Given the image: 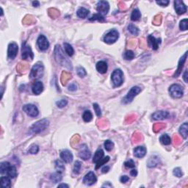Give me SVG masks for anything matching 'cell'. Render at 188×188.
Here are the masks:
<instances>
[{
  "label": "cell",
  "mask_w": 188,
  "mask_h": 188,
  "mask_svg": "<svg viewBox=\"0 0 188 188\" xmlns=\"http://www.w3.org/2000/svg\"><path fill=\"white\" fill-rule=\"evenodd\" d=\"M169 116V112L167 111H157L151 115V117L154 120L158 121V120H163V119H167Z\"/></svg>",
  "instance_id": "d6986e66"
},
{
  "label": "cell",
  "mask_w": 188,
  "mask_h": 188,
  "mask_svg": "<svg viewBox=\"0 0 188 188\" xmlns=\"http://www.w3.org/2000/svg\"><path fill=\"white\" fill-rule=\"evenodd\" d=\"M55 169L57 170V172H59L60 174H62L63 172L65 170V166L64 163L62 162L61 160H57L55 161Z\"/></svg>",
  "instance_id": "d6a6232c"
},
{
  "label": "cell",
  "mask_w": 188,
  "mask_h": 188,
  "mask_svg": "<svg viewBox=\"0 0 188 188\" xmlns=\"http://www.w3.org/2000/svg\"><path fill=\"white\" fill-rule=\"evenodd\" d=\"M148 45L151 47V49L154 50H157V49H158L159 46L161 44V39L155 38L154 36L150 35L148 37Z\"/></svg>",
  "instance_id": "e0dca14e"
},
{
  "label": "cell",
  "mask_w": 188,
  "mask_h": 188,
  "mask_svg": "<svg viewBox=\"0 0 188 188\" xmlns=\"http://www.w3.org/2000/svg\"><path fill=\"white\" fill-rule=\"evenodd\" d=\"M156 2H157V5H160V6L162 7H166L169 3H170V2H169L168 0H161V1H157Z\"/></svg>",
  "instance_id": "c3c4849f"
},
{
  "label": "cell",
  "mask_w": 188,
  "mask_h": 188,
  "mask_svg": "<svg viewBox=\"0 0 188 188\" xmlns=\"http://www.w3.org/2000/svg\"><path fill=\"white\" fill-rule=\"evenodd\" d=\"M187 129H188V125H187V123H183V124L179 128V133L180 135H182V138H184V139H187Z\"/></svg>",
  "instance_id": "4316f807"
},
{
  "label": "cell",
  "mask_w": 188,
  "mask_h": 188,
  "mask_svg": "<svg viewBox=\"0 0 188 188\" xmlns=\"http://www.w3.org/2000/svg\"><path fill=\"white\" fill-rule=\"evenodd\" d=\"M130 174H131V176L135 177L138 175V171H137L136 169H133V170H131V171H130Z\"/></svg>",
  "instance_id": "f5cc1de1"
},
{
  "label": "cell",
  "mask_w": 188,
  "mask_h": 188,
  "mask_svg": "<svg viewBox=\"0 0 188 188\" xmlns=\"http://www.w3.org/2000/svg\"><path fill=\"white\" fill-rule=\"evenodd\" d=\"M21 57L23 60H33L34 58V54H33L30 46L27 45V43L24 42L22 44L21 48Z\"/></svg>",
  "instance_id": "52a82bcc"
},
{
  "label": "cell",
  "mask_w": 188,
  "mask_h": 188,
  "mask_svg": "<svg viewBox=\"0 0 188 188\" xmlns=\"http://www.w3.org/2000/svg\"><path fill=\"white\" fill-rule=\"evenodd\" d=\"M173 174L175 176L178 177V178H181V177L183 176V172L182 171L181 168H176L174 169V171H173Z\"/></svg>",
  "instance_id": "bcb514c9"
},
{
  "label": "cell",
  "mask_w": 188,
  "mask_h": 188,
  "mask_svg": "<svg viewBox=\"0 0 188 188\" xmlns=\"http://www.w3.org/2000/svg\"><path fill=\"white\" fill-rule=\"evenodd\" d=\"M146 154V148L144 146H138L134 149V155L135 157L142 158Z\"/></svg>",
  "instance_id": "603a6c76"
},
{
  "label": "cell",
  "mask_w": 188,
  "mask_h": 188,
  "mask_svg": "<svg viewBox=\"0 0 188 188\" xmlns=\"http://www.w3.org/2000/svg\"><path fill=\"white\" fill-rule=\"evenodd\" d=\"M83 120L85 122H90L93 119V115L90 110H85L82 115Z\"/></svg>",
  "instance_id": "836d02e7"
},
{
  "label": "cell",
  "mask_w": 188,
  "mask_h": 188,
  "mask_svg": "<svg viewBox=\"0 0 188 188\" xmlns=\"http://www.w3.org/2000/svg\"><path fill=\"white\" fill-rule=\"evenodd\" d=\"M23 110L26 114L30 117H37L39 114L37 107L35 105L32 104H25L23 107Z\"/></svg>",
  "instance_id": "30bf717a"
},
{
  "label": "cell",
  "mask_w": 188,
  "mask_h": 188,
  "mask_svg": "<svg viewBox=\"0 0 188 188\" xmlns=\"http://www.w3.org/2000/svg\"><path fill=\"white\" fill-rule=\"evenodd\" d=\"M135 53L131 50L126 51L123 54V58L127 60H131L135 58Z\"/></svg>",
  "instance_id": "e575fe53"
},
{
  "label": "cell",
  "mask_w": 188,
  "mask_h": 188,
  "mask_svg": "<svg viewBox=\"0 0 188 188\" xmlns=\"http://www.w3.org/2000/svg\"><path fill=\"white\" fill-rule=\"evenodd\" d=\"M187 52H185L184 56H182V57H181V59H180L179 62H178V69H177L176 72L174 75V77H178V76L180 75V74H181V72H182V68H183L184 67V64H185V61H186L187 60Z\"/></svg>",
  "instance_id": "ffe728a7"
},
{
  "label": "cell",
  "mask_w": 188,
  "mask_h": 188,
  "mask_svg": "<svg viewBox=\"0 0 188 188\" xmlns=\"http://www.w3.org/2000/svg\"><path fill=\"white\" fill-rule=\"evenodd\" d=\"M111 80L115 87H120L123 82V73L121 69H115L111 75Z\"/></svg>",
  "instance_id": "5b68a950"
},
{
  "label": "cell",
  "mask_w": 188,
  "mask_h": 188,
  "mask_svg": "<svg viewBox=\"0 0 188 188\" xmlns=\"http://www.w3.org/2000/svg\"><path fill=\"white\" fill-rule=\"evenodd\" d=\"M112 187V184H110V182H107V183H105L104 185H102V187Z\"/></svg>",
  "instance_id": "11a10c76"
},
{
  "label": "cell",
  "mask_w": 188,
  "mask_h": 188,
  "mask_svg": "<svg viewBox=\"0 0 188 188\" xmlns=\"http://www.w3.org/2000/svg\"><path fill=\"white\" fill-rule=\"evenodd\" d=\"M124 166L127 168H133L135 167V163L132 159H129L124 162Z\"/></svg>",
  "instance_id": "7dc6e473"
},
{
  "label": "cell",
  "mask_w": 188,
  "mask_h": 188,
  "mask_svg": "<svg viewBox=\"0 0 188 188\" xmlns=\"http://www.w3.org/2000/svg\"><path fill=\"white\" fill-rule=\"evenodd\" d=\"M89 14V10H87L84 7H80V9H78L77 12H76V15L77 16L80 18H85Z\"/></svg>",
  "instance_id": "484cf974"
},
{
  "label": "cell",
  "mask_w": 188,
  "mask_h": 188,
  "mask_svg": "<svg viewBox=\"0 0 188 188\" xmlns=\"http://www.w3.org/2000/svg\"><path fill=\"white\" fill-rule=\"evenodd\" d=\"M58 187H67L68 188V185L66 184H60L58 185Z\"/></svg>",
  "instance_id": "6f0895ef"
},
{
  "label": "cell",
  "mask_w": 188,
  "mask_h": 188,
  "mask_svg": "<svg viewBox=\"0 0 188 188\" xmlns=\"http://www.w3.org/2000/svg\"><path fill=\"white\" fill-rule=\"evenodd\" d=\"M183 79L184 80H185V82L186 83H187L188 80H187V70H186L185 72V74H184L183 75Z\"/></svg>",
  "instance_id": "db71d44e"
},
{
  "label": "cell",
  "mask_w": 188,
  "mask_h": 188,
  "mask_svg": "<svg viewBox=\"0 0 188 188\" xmlns=\"http://www.w3.org/2000/svg\"><path fill=\"white\" fill-rule=\"evenodd\" d=\"M128 30L133 35H138V33H139V29H138V28L137 27H135V25H131V24L128 26Z\"/></svg>",
  "instance_id": "8d00e7d4"
},
{
  "label": "cell",
  "mask_w": 188,
  "mask_h": 188,
  "mask_svg": "<svg viewBox=\"0 0 188 188\" xmlns=\"http://www.w3.org/2000/svg\"><path fill=\"white\" fill-rule=\"evenodd\" d=\"M174 8H175L176 12L177 14L182 15L187 12V6L184 4L182 1L180 0H176L174 2Z\"/></svg>",
  "instance_id": "2e32d148"
},
{
  "label": "cell",
  "mask_w": 188,
  "mask_h": 188,
  "mask_svg": "<svg viewBox=\"0 0 188 188\" xmlns=\"http://www.w3.org/2000/svg\"><path fill=\"white\" fill-rule=\"evenodd\" d=\"M33 5L35 7H37L40 6V3L37 1H34V2H33Z\"/></svg>",
  "instance_id": "9f6ffc18"
},
{
  "label": "cell",
  "mask_w": 188,
  "mask_h": 188,
  "mask_svg": "<svg viewBox=\"0 0 188 188\" xmlns=\"http://www.w3.org/2000/svg\"><path fill=\"white\" fill-rule=\"evenodd\" d=\"M188 27V19L187 18H185V19L182 20L180 21L179 24V28L181 30L185 31L187 29Z\"/></svg>",
  "instance_id": "ab89813d"
},
{
  "label": "cell",
  "mask_w": 188,
  "mask_h": 188,
  "mask_svg": "<svg viewBox=\"0 0 188 188\" xmlns=\"http://www.w3.org/2000/svg\"><path fill=\"white\" fill-rule=\"evenodd\" d=\"M76 89H77V84L75 82L72 83V84L68 86V90L71 91H76Z\"/></svg>",
  "instance_id": "681fc988"
},
{
  "label": "cell",
  "mask_w": 188,
  "mask_h": 188,
  "mask_svg": "<svg viewBox=\"0 0 188 188\" xmlns=\"http://www.w3.org/2000/svg\"><path fill=\"white\" fill-rule=\"evenodd\" d=\"M169 93H170V96L174 98H181L182 97L184 94L183 88L181 85L178 84H172L169 88Z\"/></svg>",
  "instance_id": "9c48e42d"
},
{
  "label": "cell",
  "mask_w": 188,
  "mask_h": 188,
  "mask_svg": "<svg viewBox=\"0 0 188 188\" xmlns=\"http://www.w3.org/2000/svg\"><path fill=\"white\" fill-rule=\"evenodd\" d=\"M159 141L163 145H166V146H168V145H170L171 143V138H170L168 135L167 134H165V135H162V136L159 138Z\"/></svg>",
  "instance_id": "1f68e13d"
},
{
  "label": "cell",
  "mask_w": 188,
  "mask_h": 188,
  "mask_svg": "<svg viewBox=\"0 0 188 188\" xmlns=\"http://www.w3.org/2000/svg\"><path fill=\"white\" fill-rule=\"evenodd\" d=\"M37 44L38 48L41 51L47 50L49 47V43L48 41V39L44 35H41L39 36L37 40Z\"/></svg>",
  "instance_id": "4fadbf2b"
},
{
  "label": "cell",
  "mask_w": 188,
  "mask_h": 188,
  "mask_svg": "<svg viewBox=\"0 0 188 188\" xmlns=\"http://www.w3.org/2000/svg\"><path fill=\"white\" fill-rule=\"evenodd\" d=\"M141 13L138 9H134L131 12V20L133 21H136L140 18Z\"/></svg>",
  "instance_id": "4dcf8cb0"
},
{
  "label": "cell",
  "mask_w": 188,
  "mask_h": 188,
  "mask_svg": "<svg viewBox=\"0 0 188 188\" xmlns=\"http://www.w3.org/2000/svg\"><path fill=\"white\" fill-rule=\"evenodd\" d=\"M44 67L42 63L38 62L37 63L35 64L33 67L31 69L30 74H29V77L31 79H40L44 75Z\"/></svg>",
  "instance_id": "277c9868"
},
{
  "label": "cell",
  "mask_w": 188,
  "mask_h": 188,
  "mask_svg": "<svg viewBox=\"0 0 188 188\" xmlns=\"http://www.w3.org/2000/svg\"><path fill=\"white\" fill-rule=\"evenodd\" d=\"M120 180L122 183H126V182H127L129 180V176H127L124 175V176H122L121 177Z\"/></svg>",
  "instance_id": "f907efd6"
},
{
  "label": "cell",
  "mask_w": 188,
  "mask_h": 188,
  "mask_svg": "<svg viewBox=\"0 0 188 188\" xmlns=\"http://www.w3.org/2000/svg\"><path fill=\"white\" fill-rule=\"evenodd\" d=\"M107 64L105 61H99L96 63V70L101 74H104L107 72Z\"/></svg>",
  "instance_id": "cb8c5ba5"
},
{
  "label": "cell",
  "mask_w": 188,
  "mask_h": 188,
  "mask_svg": "<svg viewBox=\"0 0 188 188\" xmlns=\"http://www.w3.org/2000/svg\"><path fill=\"white\" fill-rule=\"evenodd\" d=\"M141 91V88L140 87H138V86H135L133 88H131L129 91L128 92V93L127 94V96H125L123 99V101H122V103L123 104H129V103L131 102L134 99V98L138 95L140 93V92Z\"/></svg>",
  "instance_id": "8992f818"
},
{
  "label": "cell",
  "mask_w": 188,
  "mask_h": 188,
  "mask_svg": "<svg viewBox=\"0 0 188 188\" xmlns=\"http://www.w3.org/2000/svg\"><path fill=\"white\" fill-rule=\"evenodd\" d=\"M64 49H65V53L68 54L69 57H72V56L74 55V49L72 47V46L71 44H68V43H64Z\"/></svg>",
  "instance_id": "f1b7e54d"
},
{
  "label": "cell",
  "mask_w": 188,
  "mask_h": 188,
  "mask_svg": "<svg viewBox=\"0 0 188 188\" xmlns=\"http://www.w3.org/2000/svg\"><path fill=\"white\" fill-rule=\"evenodd\" d=\"M67 104H68V100L65 99L59 100L58 101L56 102V104H57V107H59V108H63V107H65L67 105Z\"/></svg>",
  "instance_id": "7bdbcfd3"
},
{
  "label": "cell",
  "mask_w": 188,
  "mask_h": 188,
  "mask_svg": "<svg viewBox=\"0 0 188 188\" xmlns=\"http://www.w3.org/2000/svg\"><path fill=\"white\" fill-rule=\"evenodd\" d=\"M96 181H97V178H96L93 172H89L83 178V183L86 185H88V186H91V185L95 184Z\"/></svg>",
  "instance_id": "9a60e30c"
},
{
  "label": "cell",
  "mask_w": 188,
  "mask_h": 188,
  "mask_svg": "<svg viewBox=\"0 0 188 188\" xmlns=\"http://www.w3.org/2000/svg\"><path fill=\"white\" fill-rule=\"evenodd\" d=\"M79 156L81 159L84 160H88L91 158V152L87 145L83 144L80 146V147L79 148Z\"/></svg>",
  "instance_id": "7c38bea8"
},
{
  "label": "cell",
  "mask_w": 188,
  "mask_h": 188,
  "mask_svg": "<svg viewBox=\"0 0 188 188\" xmlns=\"http://www.w3.org/2000/svg\"><path fill=\"white\" fill-rule=\"evenodd\" d=\"M76 74L80 77H84V76H85L87 75V72H86L84 68H82V67H78L76 68Z\"/></svg>",
  "instance_id": "b9f144b4"
},
{
  "label": "cell",
  "mask_w": 188,
  "mask_h": 188,
  "mask_svg": "<svg viewBox=\"0 0 188 188\" xmlns=\"http://www.w3.org/2000/svg\"><path fill=\"white\" fill-rule=\"evenodd\" d=\"M54 57H55L57 63H60V65H63V67H65L68 69L72 70V63L67 59V57L65 56L63 52V50H62V49L59 45L56 46L55 49H54Z\"/></svg>",
  "instance_id": "6da1fadb"
},
{
  "label": "cell",
  "mask_w": 188,
  "mask_h": 188,
  "mask_svg": "<svg viewBox=\"0 0 188 188\" xmlns=\"http://www.w3.org/2000/svg\"><path fill=\"white\" fill-rule=\"evenodd\" d=\"M50 178L52 180V182H53L54 183H58V182H61L62 178V175L59 172H56V173H54V174H51Z\"/></svg>",
  "instance_id": "f546056e"
},
{
  "label": "cell",
  "mask_w": 188,
  "mask_h": 188,
  "mask_svg": "<svg viewBox=\"0 0 188 188\" xmlns=\"http://www.w3.org/2000/svg\"><path fill=\"white\" fill-rule=\"evenodd\" d=\"M104 148H105V149L107 150V151H112V148H113L114 147V143L113 142H112L111 140H107L104 142Z\"/></svg>",
  "instance_id": "f35d334b"
},
{
  "label": "cell",
  "mask_w": 188,
  "mask_h": 188,
  "mask_svg": "<svg viewBox=\"0 0 188 188\" xmlns=\"http://www.w3.org/2000/svg\"><path fill=\"white\" fill-rule=\"evenodd\" d=\"M38 151H39L38 146L34 144V145H33V146H31L30 148H29V151H28V152H29V154H37Z\"/></svg>",
  "instance_id": "f6af8a7d"
},
{
  "label": "cell",
  "mask_w": 188,
  "mask_h": 188,
  "mask_svg": "<svg viewBox=\"0 0 188 188\" xmlns=\"http://www.w3.org/2000/svg\"><path fill=\"white\" fill-rule=\"evenodd\" d=\"M159 163H160V159H159V157L157 155H153L148 160L147 166L148 168H155Z\"/></svg>",
  "instance_id": "7402d4cb"
},
{
  "label": "cell",
  "mask_w": 188,
  "mask_h": 188,
  "mask_svg": "<svg viewBox=\"0 0 188 188\" xmlns=\"http://www.w3.org/2000/svg\"><path fill=\"white\" fill-rule=\"evenodd\" d=\"M104 151H103L102 149L99 148V149H98L97 151H96V153H95V154H94L93 162L94 163L96 164L99 160H101V159L104 157Z\"/></svg>",
  "instance_id": "d4e9b609"
},
{
  "label": "cell",
  "mask_w": 188,
  "mask_h": 188,
  "mask_svg": "<svg viewBox=\"0 0 188 188\" xmlns=\"http://www.w3.org/2000/svg\"><path fill=\"white\" fill-rule=\"evenodd\" d=\"M60 157L66 163H71L73 161V154L69 150H63L60 153Z\"/></svg>",
  "instance_id": "ac0fdd59"
},
{
  "label": "cell",
  "mask_w": 188,
  "mask_h": 188,
  "mask_svg": "<svg viewBox=\"0 0 188 188\" xmlns=\"http://www.w3.org/2000/svg\"><path fill=\"white\" fill-rule=\"evenodd\" d=\"M96 6H97L96 7L97 11L103 16L107 15L110 10V5L107 1H99L98 2Z\"/></svg>",
  "instance_id": "8fae6325"
},
{
  "label": "cell",
  "mask_w": 188,
  "mask_h": 188,
  "mask_svg": "<svg viewBox=\"0 0 188 188\" xmlns=\"http://www.w3.org/2000/svg\"><path fill=\"white\" fill-rule=\"evenodd\" d=\"M93 106L94 111L96 112V115H97L99 118H101V108L99 106V104H98L97 103H94V104H93Z\"/></svg>",
  "instance_id": "ee69618b"
},
{
  "label": "cell",
  "mask_w": 188,
  "mask_h": 188,
  "mask_svg": "<svg viewBox=\"0 0 188 188\" xmlns=\"http://www.w3.org/2000/svg\"><path fill=\"white\" fill-rule=\"evenodd\" d=\"M44 91V84L41 82L36 81L32 86V91L35 95H39Z\"/></svg>",
  "instance_id": "44dd1931"
},
{
  "label": "cell",
  "mask_w": 188,
  "mask_h": 188,
  "mask_svg": "<svg viewBox=\"0 0 188 188\" xmlns=\"http://www.w3.org/2000/svg\"><path fill=\"white\" fill-rule=\"evenodd\" d=\"M82 168V164L81 162H79V161H76L74 163V174H80V169Z\"/></svg>",
  "instance_id": "60d3db41"
},
{
  "label": "cell",
  "mask_w": 188,
  "mask_h": 188,
  "mask_svg": "<svg viewBox=\"0 0 188 188\" xmlns=\"http://www.w3.org/2000/svg\"><path fill=\"white\" fill-rule=\"evenodd\" d=\"M9 176H2L1 177V185L2 187H10L11 185V181Z\"/></svg>",
  "instance_id": "83f0119b"
},
{
  "label": "cell",
  "mask_w": 188,
  "mask_h": 188,
  "mask_svg": "<svg viewBox=\"0 0 188 188\" xmlns=\"http://www.w3.org/2000/svg\"><path fill=\"white\" fill-rule=\"evenodd\" d=\"M109 160H110V157H108V156H107V157H103L102 159H101V160H99V162L96 163V170L99 169L101 166H102L103 165H105Z\"/></svg>",
  "instance_id": "74e56055"
},
{
  "label": "cell",
  "mask_w": 188,
  "mask_h": 188,
  "mask_svg": "<svg viewBox=\"0 0 188 188\" xmlns=\"http://www.w3.org/2000/svg\"><path fill=\"white\" fill-rule=\"evenodd\" d=\"M0 173L6 174L10 178H13L17 176V169L8 162H4L0 165Z\"/></svg>",
  "instance_id": "7a4b0ae2"
},
{
  "label": "cell",
  "mask_w": 188,
  "mask_h": 188,
  "mask_svg": "<svg viewBox=\"0 0 188 188\" xmlns=\"http://www.w3.org/2000/svg\"><path fill=\"white\" fill-rule=\"evenodd\" d=\"M49 121L47 119H44L35 122L33 123L29 129V133L30 135H35V134H38V133L44 131V129L49 127Z\"/></svg>",
  "instance_id": "3957f363"
},
{
  "label": "cell",
  "mask_w": 188,
  "mask_h": 188,
  "mask_svg": "<svg viewBox=\"0 0 188 188\" xmlns=\"http://www.w3.org/2000/svg\"><path fill=\"white\" fill-rule=\"evenodd\" d=\"M119 38V33L116 29H111L104 37V41L108 44H114Z\"/></svg>",
  "instance_id": "ba28073f"
},
{
  "label": "cell",
  "mask_w": 188,
  "mask_h": 188,
  "mask_svg": "<svg viewBox=\"0 0 188 188\" xmlns=\"http://www.w3.org/2000/svg\"><path fill=\"white\" fill-rule=\"evenodd\" d=\"M110 170V167L109 166H104V167L102 168V169H101V171H102V173H104V174H106V173H107V172Z\"/></svg>",
  "instance_id": "816d5d0a"
},
{
  "label": "cell",
  "mask_w": 188,
  "mask_h": 188,
  "mask_svg": "<svg viewBox=\"0 0 188 188\" xmlns=\"http://www.w3.org/2000/svg\"><path fill=\"white\" fill-rule=\"evenodd\" d=\"M90 21H101V22H104L105 21V19H104V17L103 16H101L99 13H96V14L93 15V16L90 18Z\"/></svg>",
  "instance_id": "d590c367"
},
{
  "label": "cell",
  "mask_w": 188,
  "mask_h": 188,
  "mask_svg": "<svg viewBox=\"0 0 188 188\" xmlns=\"http://www.w3.org/2000/svg\"><path fill=\"white\" fill-rule=\"evenodd\" d=\"M18 52V46L16 43L12 42L8 45L7 49V56L10 60H14L15 57H16Z\"/></svg>",
  "instance_id": "5bb4252c"
}]
</instances>
